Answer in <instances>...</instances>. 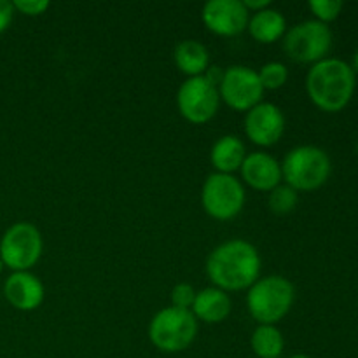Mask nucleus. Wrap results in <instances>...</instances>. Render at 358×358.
<instances>
[{
  "label": "nucleus",
  "mask_w": 358,
  "mask_h": 358,
  "mask_svg": "<svg viewBox=\"0 0 358 358\" xmlns=\"http://www.w3.org/2000/svg\"><path fill=\"white\" fill-rule=\"evenodd\" d=\"M173 59L177 69L187 77L205 76L210 69V52L205 44L199 41H182L173 51Z\"/></svg>",
  "instance_id": "nucleus-17"
},
{
  "label": "nucleus",
  "mask_w": 358,
  "mask_h": 358,
  "mask_svg": "<svg viewBox=\"0 0 358 358\" xmlns=\"http://www.w3.org/2000/svg\"><path fill=\"white\" fill-rule=\"evenodd\" d=\"M332 30L317 20H306L294 24L283 35V51L297 63H315L327 58L332 48Z\"/></svg>",
  "instance_id": "nucleus-6"
},
{
  "label": "nucleus",
  "mask_w": 358,
  "mask_h": 358,
  "mask_svg": "<svg viewBox=\"0 0 358 358\" xmlns=\"http://www.w3.org/2000/svg\"><path fill=\"white\" fill-rule=\"evenodd\" d=\"M357 73L345 59L325 58L311 65L306 76V93L315 107L334 114L346 108L355 94Z\"/></svg>",
  "instance_id": "nucleus-2"
},
{
  "label": "nucleus",
  "mask_w": 358,
  "mask_h": 358,
  "mask_svg": "<svg viewBox=\"0 0 358 358\" xmlns=\"http://www.w3.org/2000/svg\"><path fill=\"white\" fill-rule=\"evenodd\" d=\"M350 65H352L353 72H355V73H358V48H357L355 55H353V59H352V63H350Z\"/></svg>",
  "instance_id": "nucleus-27"
},
{
  "label": "nucleus",
  "mask_w": 358,
  "mask_h": 358,
  "mask_svg": "<svg viewBox=\"0 0 358 358\" xmlns=\"http://www.w3.org/2000/svg\"><path fill=\"white\" fill-rule=\"evenodd\" d=\"M290 358H311V357H308V355H294V357H290Z\"/></svg>",
  "instance_id": "nucleus-28"
},
{
  "label": "nucleus",
  "mask_w": 358,
  "mask_h": 358,
  "mask_svg": "<svg viewBox=\"0 0 358 358\" xmlns=\"http://www.w3.org/2000/svg\"><path fill=\"white\" fill-rule=\"evenodd\" d=\"M261 255L247 240H227L210 252L206 259V275L213 287L224 292L250 289L261 276Z\"/></svg>",
  "instance_id": "nucleus-1"
},
{
  "label": "nucleus",
  "mask_w": 358,
  "mask_h": 358,
  "mask_svg": "<svg viewBox=\"0 0 358 358\" xmlns=\"http://www.w3.org/2000/svg\"><path fill=\"white\" fill-rule=\"evenodd\" d=\"M201 20L212 34L234 37L247 30L250 13L241 0H210L203 6Z\"/></svg>",
  "instance_id": "nucleus-11"
},
{
  "label": "nucleus",
  "mask_w": 358,
  "mask_h": 358,
  "mask_svg": "<svg viewBox=\"0 0 358 358\" xmlns=\"http://www.w3.org/2000/svg\"><path fill=\"white\" fill-rule=\"evenodd\" d=\"M217 87L220 100H224L227 107L240 112H248L261 103L264 96V87L259 80L257 70L245 65H233L224 70Z\"/></svg>",
  "instance_id": "nucleus-10"
},
{
  "label": "nucleus",
  "mask_w": 358,
  "mask_h": 358,
  "mask_svg": "<svg viewBox=\"0 0 358 358\" xmlns=\"http://www.w3.org/2000/svg\"><path fill=\"white\" fill-rule=\"evenodd\" d=\"M297 203H299V192L287 184H280L278 187L269 192V210L276 215H287V213L294 212Z\"/></svg>",
  "instance_id": "nucleus-20"
},
{
  "label": "nucleus",
  "mask_w": 358,
  "mask_h": 358,
  "mask_svg": "<svg viewBox=\"0 0 358 358\" xmlns=\"http://www.w3.org/2000/svg\"><path fill=\"white\" fill-rule=\"evenodd\" d=\"M196 290L191 283H177L171 290V306L178 308V310H189L191 311L192 304L196 299Z\"/></svg>",
  "instance_id": "nucleus-23"
},
{
  "label": "nucleus",
  "mask_w": 358,
  "mask_h": 358,
  "mask_svg": "<svg viewBox=\"0 0 358 358\" xmlns=\"http://www.w3.org/2000/svg\"><path fill=\"white\" fill-rule=\"evenodd\" d=\"M14 10H20L27 16H41L49 9L48 0H14Z\"/></svg>",
  "instance_id": "nucleus-24"
},
{
  "label": "nucleus",
  "mask_w": 358,
  "mask_h": 358,
  "mask_svg": "<svg viewBox=\"0 0 358 358\" xmlns=\"http://www.w3.org/2000/svg\"><path fill=\"white\" fill-rule=\"evenodd\" d=\"M296 301V289L285 276L271 275L259 278L248 289L247 308L259 325H276L289 315Z\"/></svg>",
  "instance_id": "nucleus-3"
},
{
  "label": "nucleus",
  "mask_w": 358,
  "mask_h": 358,
  "mask_svg": "<svg viewBox=\"0 0 358 358\" xmlns=\"http://www.w3.org/2000/svg\"><path fill=\"white\" fill-rule=\"evenodd\" d=\"M14 17V7L13 2H7V0H0V34L7 30L13 23Z\"/></svg>",
  "instance_id": "nucleus-25"
},
{
  "label": "nucleus",
  "mask_w": 358,
  "mask_h": 358,
  "mask_svg": "<svg viewBox=\"0 0 358 358\" xmlns=\"http://www.w3.org/2000/svg\"><path fill=\"white\" fill-rule=\"evenodd\" d=\"M45 290L41 278L30 271H14L3 282V297L20 311H34L44 303Z\"/></svg>",
  "instance_id": "nucleus-14"
},
{
  "label": "nucleus",
  "mask_w": 358,
  "mask_h": 358,
  "mask_svg": "<svg viewBox=\"0 0 358 358\" xmlns=\"http://www.w3.org/2000/svg\"><path fill=\"white\" fill-rule=\"evenodd\" d=\"M285 133V115L282 108L269 101H261L245 115V135L261 147H271Z\"/></svg>",
  "instance_id": "nucleus-12"
},
{
  "label": "nucleus",
  "mask_w": 358,
  "mask_h": 358,
  "mask_svg": "<svg viewBox=\"0 0 358 358\" xmlns=\"http://www.w3.org/2000/svg\"><path fill=\"white\" fill-rule=\"evenodd\" d=\"M44 241L38 227L30 222H16L7 227L0 240V259L14 271H30L41 259Z\"/></svg>",
  "instance_id": "nucleus-7"
},
{
  "label": "nucleus",
  "mask_w": 358,
  "mask_h": 358,
  "mask_svg": "<svg viewBox=\"0 0 358 358\" xmlns=\"http://www.w3.org/2000/svg\"><path fill=\"white\" fill-rule=\"evenodd\" d=\"M241 2H243V6L247 7L248 13H252V14L271 7V0H241Z\"/></svg>",
  "instance_id": "nucleus-26"
},
{
  "label": "nucleus",
  "mask_w": 358,
  "mask_h": 358,
  "mask_svg": "<svg viewBox=\"0 0 358 358\" xmlns=\"http://www.w3.org/2000/svg\"><path fill=\"white\" fill-rule=\"evenodd\" d=\"M2 269H3V262H2V259H0V275H2Z\"/></svg>",
  "instance_id": "nucleus-29"
},
{
  "label": "nucleus",
  "mask_w": 358,
  "mask_h": 358,
  "mask_svg": "<svg viewBox=\"0 0 358 358\" xmlns=\"http://www.w3.org/2000/svg\"><path fill=\"white\" fill-rule=\"evenodd\" d=\"M203 210L212 219L231 220L243 210L245 187L234 175L212 173L201 187Z\"/></svg>",
  "instance_id": "nucleus-8"
},
{
  "label": "nucleus",
  "mask_w": 358,
  "mask_h": 358,
  "mask_svg": "<svg viewBox=\"0 0 358 358\" xmlns=\"http://www.w3.org/2000/svg\"><path fill=\"white\" fill-rule=\"evenodd\" d=\"M191 313L194 315L196 320H201L205 324H220L231 313V297L217 287L199 290L196 294Z\"/></svg>",
  "instance_id": "nucleus-15"
},
{
  "label": "nucleus",
  "mask_w": 358,
  "mask_h": 358,
  "mask_svg": "<svg viewBox=\"0 0 358 358\" xmlns=\"http://www.w3.org/2000/svg\"><path fill=\"white\" fill-rule=\"evenodd\" d=\"M282 177L287 185L297 192L317 191L332 173V161L322 147L297 145L285 154L282 163Z\"/></svg>",
  "instance_id": "nucleus-4"
},
{
  "label": "nucleus",
  "mask_w": 358,
  "mask_h": 358,
  "mask_svg": "<svg viewBox=\"0 0 358 358\" xmlns=\"http://www.w3.org/2000/svg\"><path fill=\"white\" fill-rule=\"evenodd\" d=\"M198 336V320L189 310L168 306L157 311L149 324V339L159 352L187 350Z\"/></svg>",
  "instance_id": "nucleus-5"
},
{
  "label": "nucleus",
  "mask_w": 358,
  "mask_h": 358,
  "mask_svg": "<svg viewBox=\"0 0 358 358\" xmlns=\"http://www.w3.org/2000/svg\"><path fill=\"white\" fill-rule=\"evenodd\" d=\"M308 6H310V10L315 16V20L329 24L331 21L338 20L339 14L343 13L345 3L341 0H311Z\"/></svg>",
  "instance_id": "nucleus-22"
},
{
  "label": "nucleus",
  "mask_w": 358,
  "mask_h": 358,
  "mask_svg": "<svg viewBox=\"0 0 358 358\" xmlns=\"http://www.w3.org/2000/svg\"><path fill=\"white\" fill-rule=\"evenodd\" d=\"M240 171L245 184L255 191L271 192L283 180L282 164L268 152L247 154Z\"/></svg>",
  "instance_id": "nucleus-13"
},
{
  "label": "nucleus",
  "mask_w": 358,
  "mask_h": 358,
  "mask_svg": "<svg viewBox=\"0 0 358 358\" xmlns=\"http://www.w3.org/2000/svg\"><path fill=\"white\" fill-rule=\"evenodd\" d=\"M357 152H358V142H357Z\"/></svg>",
  "instance_id": "nucleus-30"
},
{
  "label": "nucleus",
  "mask_w": 358,
  "mask_h": 358,
  "mask_svg": "<svg viewBox=\"0 0 358 358\" xmlns=\"http://www.w3.org/2000/svg\"><path fill=\"white\" fill-rule=\"evenodd\" d=\"M220 105L219 87L206 76L187 77L177 91V107L192 124H205L215 117Z\"/></svg>",
  "instance_id": "nucleus-9"
},
{
  "label": "nucleus",
  "mask_w": 358,
  "mask_h": 358,
  "mask_svg": "<svg viewBox=\"0 0 358 358\" xmlns=\"http://www.w3.org/2000/svg\"><path fill=\"white\" fill-rule=\"evenodd\" d=\"M245 157H247L245 143L234 135L220 136L210 150V163L217 173L233 175L234 171L240 170Z\"/></svg>",
  "instance_id": "nucleus-16"
},
{
  "label": "nucleus",
  "mask_w": 358,
  "mask_h": 358,
  "mask_svg": "<svg viewBox=\"0 0 358 358\" xmlns=\"http://www.w3.org/2000/svg\"><path fill=\"white\" fill-rule=\"evenodd\" d=\"M257 73L264 91L280 90V87L285 86L287 80H289V69H287V65H283L282 62L266 63V65L261 66V70H257Z\"/></svg>",
  "instance_id": "nucleus-21"
},
{
  "label": "nucleus",
  "mask_w": 358,
  "mask_h": 358,
  "mask_svg": "<svg viewBox=\"0 0 358 358\" xmlns=\"http://www.w3.org/2000/svg\"><path fill=\"white\" fill-rule=\"evenodd\" d=\"M250 346L259 358H278L283 353V336L276 325H257L252 332Z\"/></svg>",
  "instance_id": "nucleus-19"
},
{
  "label": "nucleus",
  "mask_w": 358,
  "mask_h": 358,
  "mask_svg": "<svg viewBox=\"0 0 358 358\" xmlns=\"http://www.w3.org/2000/svg\"><path fill=\"white\" fill-rule=\"evenodd\" d=\"M247 28L254 41L261 44H273L287 34V20L278 9L268 7L252 14Z\"/></svg>",
  "instance_id": "nucleus-18"
}]
</instances>
